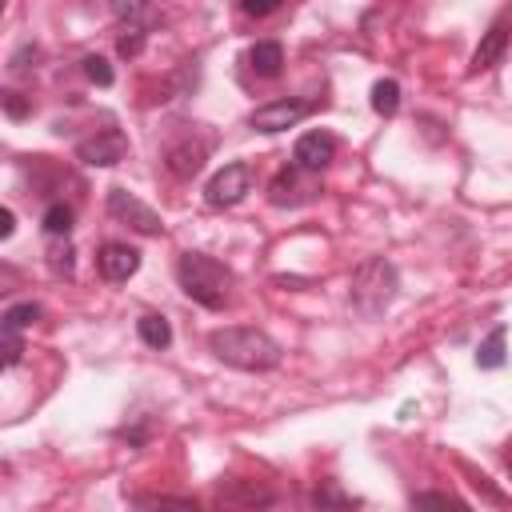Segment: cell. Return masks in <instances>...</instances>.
Segmentation results:
<instances>
[{"mask_svg": "<svg viewBox=\"0 0 512 512\" xmlns=\"http://www.w3.org/2000/svg\"><path fill=\"white\" fill-rule=\"evenodd\" d=\"M504 328H492L484 340H480V348H476V364L480 368H500L504 364Z\"/></svg>", "mask_w": 512, "mask_h": 512, "instance_id": "cell-14", "label": "cell"}, {"mask_svg": "<svg viewBox=\"0 0 512 512\" xmlns=\"http://www.w3.org/2000/svg\"><path fill=\"white\" fill-rule=\"evenodd\" d=\"M240 8H244L248 16H272V12L280 8V0H240Z\"/></svg>", "mask_w": 512, "mask_h": 512, "instance_id": "cell-25", "label": "cell"}, {"mask_svg": "<svg viewBox=\"0 0 512 512\" xmlns=\"http://www.w3.org/2000/svg\"><path fill=\"white\" fill-rule=\"evenodd\" d=\"M40 320V304H12L8 312H4V324L8 328H28V324H36Z\"/></svg>", "mask_w": 512, "mask_h": 512, "instance_id": "cell-22", "label": "cell"}, {"mask_svg": "<svg viewBox=\"0 0 512 512\" xmlns=\"http://www.w3.org/2000/svg\"><path fill=\"white\" fill-rule=\"evenodd\" d=\"M96 268H100L104 280L120 284V280L136 276V268H140V252L128 248V244H116V240H112V244H104V248L96 252Z\"/></svg>", "mask_w": 512, "mask_h": 512, "instance_id": "cell-11", "label": "cell"}, {"mask_svg": "<svg viewBox=\"0 0 512 512\" xmlns=\"http://www.w3.org/2000/svg\"><path fill=\"white\" fill-rule=\"evenodd\" d=\"M372 108H376L380 116H392V112L400 108V84H396V80H376V84H372Z\"/></svg>", "mask_w": 512, "mask_h": 512, "instance_id": "cell-17", "label": "cell"}, {"mask_svg": "<svg viewBox=\"0 0 512 512\" xmlns=\"http://www.w3.org/2000/svg\"><path fill=\"white\" fill-rule=\"evenodd\" d=\"M220 500H240V504H272V492L256 488V484H224L220 488Z\"/></svg>", "mask_w": 512, "mask_h": 512, "instance_id": "cell-18", "label": "cell"}, {"mask_svg": "<svg viewBox=\"0 0 512 512\" xmlns=\"http://www.w3.org/2000/svg\"><path fill=\"white\" fill-rule=\"evenodd\" d=\"M84 76H88L92 84L108 88V84H112V64H108L104 56H84Z\"/></svg>", "mask_w": 512, "mask_h": 512, "instance_id": "cell-23", "label": "cell"}, {"mask_svg": "<svg viewBox=\"0 0 512 512\" xmlns=\"http://www.w3.org/2000/svg\"><path fill=\"white\" fill-rule=\"evenodd\" d=\"M140 340L148 348H168L172 344V328L164 316H140Z\"/></svg>", "mask_w": 512, "mask_h": 512, "instance_id": "cell-16", "label": "cell"}, {"mask_svg": "<svg viewBox=\"0 0 512 512\" xmlns=\"http://www.w3.org/2000/svg\"><path fill=\"white\" fill-rule=\"evenodd\" d=\"M312 500H316V504H352V500H348V496H340L332 484H328V488H316V496H312Z\"/></svg>", "mask_w": 512, "mask_h": 512, "instance_id": "cell-27", "label": "cell"}, {"mask_svg": "<svg viewBox=\"0 0 512 512\" xmlns=\"http://www.w3.org/2000/svg\"><path fill=\"white\" fill-rule=\"evenodd\" d=\"M248 192H252V164L236 160V164H224V168L208 180L204 200H208L212 208H232V204H240Z\"/></svg>", "mask_w": 512, "mask_h": 512, "instance_id": "cell-4", "label": "cell"}, {"mask_svg": "<svg viewBox=\"0 0 512 512\" xmlns=\"http://www.w3.org/2000/svg\"><path fill=\"white\" fill-rule=\"evenodd\" d=\"M508 36H512V32H508V16H500V20L484 32V40L476 44V52H472V68H476V72H480V68H492V64L504 56Z\"/></svg>", "mask_w": 512, "mask_h": 512, "instance_id": "cell-12", "label": "cell"}, {"mask_svg": "<svg viewBox=\"0 0 512 512\" xmlns=\"http://www.w3.org/2000/svg\"><path fill=\"white\" fill-rule=\"evenodd\" d=\"M176 280L184 288L188 300H196L200 308H224L228 304V288H232V272L204 256V252H184L176 264Z\"/></svg>", "mask_w": 512, "mask_h": 512, "instance_id": "cell-2", "label": "cell"}, {"mask_svg": "<svg viewBox=\"0 0 512 512\" xmlns=\"http://www.w3.org/2000/svg\"><path fill=\"white\" fill-rule=\"evenodd\" d=\"M416 504H436V508H452V504H460L456 496H444V492H420L416 496Z\"/></svg>", "mask_w": 512, "mask_h": 512, "instance_id": "cell-26", "label": "cell"}, {"mask_svg": "<svg viewBox=\"0 0 512 512\" xmlns=\"http://www.w3.org/2000/svg\"><path fill=\"white\" fill-rule=\"evenodd\" d=\"M44 232L48 236H68L72 232V208L68 204H52L44 212Z\"/></svg>", "mask_w": 512, "mask_h": 512, "instance_id": "cell-19", "label": "cell"}, {"mask_svg": "<svg viewBox=\"0 0 512 512\" xmlns=\"http://www.w3.org/2000/svg\"><path fill=\"white\" fill-rule=\"evenodd\" d=\"M312 196H316V180H312V172L300 168V164L280 168V172L272 176V184H268V200H272L276 208H300V204H308Z\"/></svg>", "mask_w": 512, "mask_h": 512, "instance_id": "cell-5", "label": "cell"}, {"mask_svg": "<svg viewBox=\"0 0 512 512\" xmlns=\"http://www.w3.org/2000/svg\"><path fill=\"white\" fill-rule=\"evenodd\" d=\"M308 108H312V104H304V100H272V104H260V108L248 116V124H252L256 132H284V128H292V124H300V120L308 116Z\"/></svg>", "mask_w": 512, "mask_h": 512, "instance_id": "cell-9", "label": "cell"}, {"mask_svg": "<svg viewBox=\"0 0 512 512\" xmlns=\"http://www.w3.org/2000/svg\"><path fill=\"white\" fill-rule=\"evenodd\" d=\"M204 160H208V140H192V132H184L180 140H172V144L164 148V164H168V172L180 176V180H192V176L204 168Z\"/></svg>", "mask_w": 512, "mask_h": 512, "instance_id": "cell-8", "label": "cell"}, {"mask_svg": "<svg viewBox=\"0 0 512 512\" xmlns=\"http://www.w3.org/2000/svg\"><path fill=\"white\" fill-rule=\"evenodd\" d=\"M108 212H112L116 220H124L128 228L144 232V236H156V232L164 228V220H160L144 200H136L128 188H112V192H108Z\"/></svg>", "mask_w": 512, "mask_h": 512, "instance_id": "cell-6", "label": "cell"}, {"mask_svg": "<svg viewBox=\"0 0 512 512\" xmlns=\"http://www.w3.org/2000/svg\"><path fill=\"white\" fill-rule=\"evenodd\" d=\"M280 64H284V48H280L276 40H260V44L248 48V68H252L256 76H276Z\"/></svg>", "mask_w": 512, "mask_h": 512, "instance_id": "cell-13", "label": "cell"}, {"mask_svg": "<svg viewBox=\"0 0 512 512\" xmlns=\"http://www.w3.org/2000/svg\"><path fill=\"white\" fill-rule=\"evenodd\" d=\"M0 352H4V368H16L20 356H24V340H20V328H8L0 332Z\"/></svg>", "mask_w": 512, "mask_h": 512, "instance_id": "cell-20", "label": "cell"}, {"mask_svg": "<svg viewBox=\"0 0 512 512\" xmlns=\"http://www.w3.org/2000/svg\"><path fill=\"white\" fill-rule=\"evenodd\" d=\"M208 348L216 352V360L240 372H272L284 356L280 344L260 328H216L208 336Z\"/></svg>", "mask_w": 512, "mask_h": 512, "instance_id": "cell-1", "label": "cell"}, {"mask_svg": "<svg viewBox=\"0 0 512 512\" xmlns=\"http://www.w3.org/2000/svg\"><path fill=\"white\" fill-rule=\"evenodd\" d=\"M336 160V140L328 136V132H304L300 140H296V148H292V164H300V168H308V172H320V168H328Z\"/></svg>", "mask_w": 512, "mask_h": 512, "instance_id": "cell-10", "label": "cell"}, {"mask_svg": "<svg viewBox=\"0 0 512 512\" xmlns=\"http://www.w3.org/2000/svg\"><path fill=\"white\" fill-rule=\"evenodd\" d=\"M4 112L8 116H24L28 112V104L20 100V92H4Z\"/></svg>", "mask_w": 512, "mask_h": 512, "instance_id": "cell-28", "label": "cell"}, {"mask_svg": "<svg viewBox=\"0 0 512 512\" xmlns=\"http://www.w3.org/2000/svg\"><path fill=\"white\" fill-rule=\"evenodd\" d=\"M48 264H52L56 276H72V244L56 236V244L48 248Z\"/></svg>", "mask_w": 512, "mask_h": 512, "instance_id": "cell-21", "label": "cell"}, {"mask_svg": "<svg viewBox=\"0 0 512 512\" xmlns=\"http://www.w3.org/2000/svg\"><path fill=\"white\" fill-rule=\"evenodd\" d=\"M144 48V28H128V36H120V56H136Z\"/></svg>", "mask_w": 512, "mask_h": 512, "instance_id": "cell-24", "label": "cell"}, {"mask_svg": "<svg viewBox=\"0 0 512 512\" xmlns=\"http://www.w3.org/2000/svg\"><path fill=\"white\" fill-rule=\"evenodd\" d=\"M396 288H400L396 268H392L384 256H368V260L352 272L348 300H352V308H356L364 320H376V316H384L388 304L396 300Z\"/></svg>", "mask_w": 512, "mask_h": 512, "instance_id": "cell-3", "label": "cell"}, {"mask_svg": "<svg viewBox=\"0 0 512 512\" xmlns=\"http://www.w3.org/2000/svg\"><path fill=\"white\" fill-rule=\"evenodd\" d=\"M12 220H16V216H12V208H4V212H0V236H12V228H16Z\"/></svg>", "mask_w": 512, "mask_h": 512, "instance_id": "cell-29", "label": "cell"}, {"mask_svg": "<svg viewBox=\"0 0 512 512\" xmlns=\"http://www.w3.org/2000/svg\"><path fill=\"white\" fill-rule=\"evenodd\" d=\"M108 8H112V16H116L120 24H128V28H144V24L152 20V12H148L144 0H108Z\"/></svg>", "mask_w": 512, "mask_h": 512, "instance_id": "cell-15", "label": "cell"}, {"mask_svg": "<svg viewBox=\"0 0 512 512\" xmlns=\"http://www.w3.org/2000/svg\"><path fill=\"white\" fill-rule=\"evenodd\" d=\"M76 156H80L84 164H92V168H112V164H120V160L128 156V140H124V132L104 128V132L80 140V144H76Z\"/></svg>", "mask_w": 512, "mask_h": 512, "instance_id": "cell-7", "label": "cell"}]
</instances>
